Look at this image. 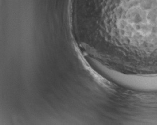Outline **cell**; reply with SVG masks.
<instances>
[{"label":"cell","mask_w":157,"mask_h":125,"mask_svg":"<svg viewBox=\"0 0 157 125\" xmlns=\"http://www.w3.org/2000/svg\"><path fill=\"white\" fill-rule=\"evenodd\" d=\"M104 6L115 17L121 45L131 44L139 35L157 36V0H90Z\"/></svg>","instance_id":"cell-1"}]
</instances>
